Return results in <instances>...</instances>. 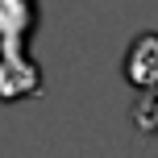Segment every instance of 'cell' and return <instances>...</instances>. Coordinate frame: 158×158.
<instances>
[{
    "instance_id": "6da1fadb",
    "label": "cell",
    "mask_w": 158,
    "mask_h": 158,
    "mask_svg": "<svg viewBox=\"0 0 158 158\" xmlns=\"http://www.w3.org/2000/svg\"><path fill=\"white\" fill-rule=\"evenodd\" d=\"M38 29V0H0V100H21L17 67L25 63V38Z\"/></svg>"
},
{
    "instance_id": "7a4b0ae2",
    "label": "cell",
    "mask_w": 158,
    "mask_h": 158,
    "mask_svg": "<svg viewBox=\"0 0 158 158\" xmlns=\"http://www.w3.org/2000/svg\"><path fill=\"white\" fill-rule=\"evenodd\" d=\"M125 79L133 87H154L158 83V33H142L125 54Z\"/></svg>"
},
{
    "instance_id": "3957f363",
    "label": "cell",
    "mask_w": 158,
    "mask_h": 158,
    "mask_svg": "<svg viewBox=\"0 0 158 158\" xmlns=\"http://www.w3.org/2000/svg\"><path fill=\"white\" fill-rule=\"evenodd\" d=\"M133 125L142 129V133H158V83L154 87H146L142 92V100L133 104Z\"/></svg>"
}]
</instances>
